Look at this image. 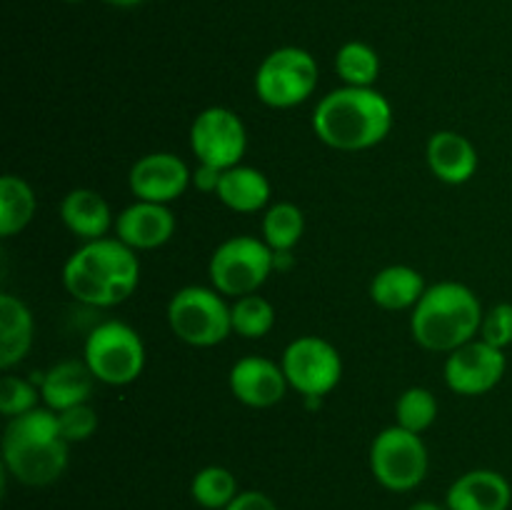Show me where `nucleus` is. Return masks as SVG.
I'll return each mask as SVG.
<instances>
[{
    "label": "nucleus",
    "mask_w": 512,
    "mask_h": 510,
    "mask_svg": "<svg viewBox=\"0 0 512 510\" xmlns=\"http://www.w3.org/2000/svg\"><path fill=\"white\" fill-rule=\"evenodd\" d=\"M168 323L175 338L193 348H213L233 333L230 305L223 293L203 285L180 288L168 303Z\"/></svg>",
    "instance_id": "5"
},
{
    "label": "nucleus",
    "mask_w": 512,
    "mask_h": 510,
    "mask_svg": "<svg viewBox=\"0 0 512 510\" xmlns=\"http://www.w3.org/2000/svg\"><path fill=\"white\" fill-rule=\"evenodd\" d=\"M245 148H248V133L238 115L223 105H213L195 115L190 125V150L200 165L228 170L240 165Z\"/></svg>",
    "instance_id": "11"
},
{
    "label": "nucleus",
    "mask_w": 512,
    "mask_h": 510,
    "mask_svg": "<svg viewBox=\"0 0 512 510\" xmlns=\"http://www.w3.org/2000/svg\"><path fill=\"white\" fill-rule=\"evenodd\" d=\"M65 3H80V0H65Z\"/></svg>",
    "instance_id": "36"
},
{
    "label": "nucleus",
    "mask_w": 512,
    "mask_h": 510,
    "mask_svg": "<svg viewBox=\"0 0 512 510\" xmlns=\"http://www.w3.org/2000/svg\"><path fill=\"white\" fill-rule=\"evenodd\" d=\"M305 233V215L295 203H275L263 215V240L273 253H290Z\"/></svg>",
    "instance_id": "24"
},
{
    "label": "nucleus",
    "mask_w": 512,
    "mask_h": 510,
    "mask_svg": "<svg viewBox=\"0 0 512 510\" xmlns=\"http://www.w3.org/2000/svg\"><path fill=\"white\" fill-rule=\"evenodd\" d=\"M60 220L75 238L88 243V240L105 238L113 215L103 195L90 188H75L60 203Z\"/></svg>",
    "instance_id": "19"
},
{
    "label": "nucleus",
    "mask_w": 512,
    "mask_h": 510,
    "mask_svg": "<svg viewBox=\"0 0 512 510\" xmlns=\"http://www.w3.org/2000/svg\"><path fill=\"white\" fill-rule=\"evenodd\" d=\"M425 155L435 178L448 185H463L478 173V150L455 130H438L430 135Z\"/></svg>",
    "instance_id": "17"
},
{
    "label": "nucleus",
    "mask_w": 512,
    "mask_h": 510,
    "mask_svg": "<svg viewBox=\"0 0 512 510\" xmlns=\"http://www.w3.org/2000/svg\"><path fill=\"white\" fill-rule=\"evenodd\" d=\"M408 510H445V508H440V505L433 503V500H420V503L410 505Z\"/></svg>",
    "instance_id": "34"
},
{
    "label": "nucleus",
    "mask_w": 512,
    "mask_h": 510,
    "mask_svg": "<svg viewBox=\"0 0 512 510\" xmlns=\"http://www.w3.org/2000/svg\"><path fill=\"white\" fill-rule=\"evenodd\" d=\"M280 365L290 388L305 398H323L343 378V358L338 348L318 335H303L288 343Z\"/></svg>",
    "instance_id": "10"
},
{
    "label": "nucleus",
    "mask_w": 512,
    "mask_h": 510,
    "mask_svg": "<svg viewBox=\"0 0 512 510\" xmlns=\"http://www.w3.org/2000/svg\"><path fill=\"white\" fill-rule=\"evenodd\" d=\"M318 88V63L313 55L295 45L265 55L255 73V95L268 108H295Z\"/></svg>",
    "instance_id": "8"
},
{
    "label": "nucleus",
    "mask_w": 512,
    "mask_h": 510,
    "mask_svg": "<svg viewBox=\"0 0 512 510\" xmlns=\"http://www.w3.org/2000/svg\"><path fill=\"white\" fill-rule=\"evenodd\" d=\"M238 480L223 465H208L198 470L190 483V495L200 508L225 510L235 498H238Z\"/></svg>",
    "instance_id": "25"
},
{
    "label": "nucleus",
    "mask_w": 512,
    "mask_h": 510,
    "mask_svg": "<svg viewBox=\"0 0 512 510\" xmlns=\"http://www.w3.org/2000/svg\"><path fill=\"white\" fill-rule=\"evenodd\" d=\"M508 360L500 348L485 340H470L445 360V383L458 395H485L503 380Z\"/></svg>",
    "instance_id": "12"
},
{
    "label": "nucleus",
    "mask_w": 512,
    "mask_h": 510,
    "mask_svg": "<svg viewBox=\"0 0 512 510\" xmlns=\"http://www.w3.org/2000/svg\"><path fill=\"white\" fill-rule=\"evenodd\" d=\"M58 428L68 443H83V440L93 438L98 430V413L90 403L73 405V408L58 413Z\"/></svg>",
    "instance_id": "30"
},
{
    "label": "nucleus",
    "mask_w": 512,
    "mask_h": 510,
    "mask_svg": "<svg viewBox=\"0 0 512 510\" xmlns=\"http://www.w3.org/2000/svg\"><path fill=\"white\" fill-rule=\"evenodd\" d=\"M512 503V488L498 470H470L460 475L445 495L448 510H508Z\"/></svg>",
    "instance_id": "16"
},
{
    "label": "nucleus",
    "mask_w": 512,
    "mask_h": 510,
    "mask_svg": "<svg viewBox=\"0 0 512 510\" xmlns=\"http://www.w3.org/2000/svg\"><path fill=\"white\" fill-rule=\"evenodd\" d=\"M220 175H223V170L210 168V165H198V170L193 173V185L198 190H203V193L215 195V190L220 185Z\"/></svg>",
    "instance_id": "33"
},
{
    "label": "nucleus",
    "mask_w": 512,
    "mask_h": 510,
    "mask_svg": "<svg viewBox=\"0 0 512 510\" xmlns=\"http://www.w3.org/2000/svg\"><path fill=\"white\" fill-rule=\"evenodd\" d=\"M175 233V215L168 205L138 203L128 205L115 220V235L133 250H155L168 243Z\"/></svg>",
    "instance_id": "15"
},
{
    "label": "nucleus",
    "mask_w": 512,
    "mask_h": 510,
    "mask_svg": "<svg viewBox=\"0 0 512 510\" xmlns=\"http://www.w3.org/2000/svg\"><path fill=\"white\" fill-rule=\"evenodd\" d=\"M83 360L105 385H130L143 375L145 343L138 330L120 320H105L90 330Z\"/></svg>",
    "instance_id": "6"
},
{
    "label": "nucleus",
    "mask_w": 512,
    "mask_h": 510,
    "mask_svg": "<svg viewBox=\"0 0 512 510\" xmlns=\"http://www.w3.org/2000/svg\"><path fill=\"white\" fill-rule=\"evenodd\" d=\"M193 183V173L188 165L173 153H150L143 155L138 163L130 168L128 185L130 193L138 200L148 203H173L188 190Z\"/></svg>",
    "instance_id": "13"
},
{
    "label": "nucleus",
    "mask_w": 512,
    "mask_h": 510,
    "mask_svg": "<svg viewBox=\"0 0 512 510\" xmlns=\"http://www.w3.org/2000/svg\"><path fill=\"white\" fill-rule=\"evenodd\" d=\"M370 470L385 490L408 493L428 475V448L418 433L390 425L370 445Z\"/></svg>",
    "instance_id": "9"
},
{
    "label": "nucleus",
    "mask_w": 512,
    "mask_h": 510,
    "mask_svg": "<svg viewBox=\"0 0 512 510\" xmlns=\"http://www.w3.org/2000/svg\"><path fill=\"white\" fill-rule=\"evenodd\" d=\"M425 280L410 265H388L370 283V298L383 310L415 308L425 293Z\"/></svg>",
    "instance_id": "22"
},
{
    "label": "nucleus",
    "mask_w": 512,
    "mask_h": 510,
    "mask_svg": "<svg viewBox=\"0 0 512 510\" xmlns=\"http://www.w3.org/2000/svg\"><path fill=\"white\" fill-rule=\"evenodd\" d=\"M480 340L505 350L512 345V303H498L485 313L480 325Z\"/></svg>",
    "instance_id": "31"
},
{
    "label": "nucleus",
    "mask_w": 512,
    "mask_h": 510,
    "mask_svg": "<svg viewBox=\"0 0 512 510\" xmlns=\"http://www.w3.org/2000/svg\"><path fill=\"white\" fill-rule=\"evenodd\" d=\"M138 283V255L118 238L88 240L63 265L65 290L93 308L120 305L135 293Z\"/></svg>",
    "instance_id": "1"
},
{
    "label": "nucleus",
    "mask_w": 512,
    "mask_h": 510,
    "mask_svg": "<svg viewBox=\"0 0 512 510\" xmlns=\"http://www.w3.org/2000/svg\"><path fill=\"white\" fill-rule=\"evenodd\" d=\"M483 305L478 295L463 283L445 280L430 285L410 315V333L415 343L433 353H453L475 340L483 325Z\"/></svg>",
    "instance_id": "4"
},
{
    "label": "nucleus",
    "mask_w": 512,
    "mask_h": 510,
    "mask_svg": "<svg viewBox=\"0 0 512 510\" xmlns=\"http://www.w3.org/2000/svg\"><path fill=\"white\" fill-rule=\"evenodd\" d=\"M230 393L248 408H273L285 398L288 378L283 365L263 358V355H248L240 358L230 368Z\"/></svg>",
    "instance_id": "14"
},
{
    "label": "nucleus",
    "mask_w": 512,
    "mask_h": 510,
    "mask_svg": "<svg viewBox=\"0 0 512 510\" xmlns=\"http://www.w3.org/2000/svg\"><path fill=\"white\" fill-rule=\"evenodd\" d=\"M230 318H233V333L248 340H258L273 330L275 308L263 295H243L230 308Z\"/></svg>",
    "instance_id": "27"
},
{
    "label": "nucleus",
    "mask_w": 512,
    "mask_h": 510,
    "mask_svg": "<svg viewBox=\"0 0 512 510\" xmlns=\"http://www.w3.org/2000/svg\"><path fill=\"white\" fill-rule=\"evenodd\" d=\"M393 128V105L375 88H345L325 95L313 113V130L325 145L358 153L383 143Z\"/></svg>",
    "instance_id": "2"
},
{
    "label": "nucleus",
    "mask_w": 512,
    "mask_h": 510,
    "mask_svg": "<svg viewBox=\"0 0 512 510\" xmlns=\"http://www.w3.org/2000/svg\"><path fill=\"white\" fill-rule=\"evenodd\" d=\"M335 70L345 85L353 88H373L380 75V55L368 43L350 40L335 55Z\"/></svg>",
    "instance_id": "26"
},
{
    "label": "nucleus",
    "mask_w": 512,
    "mask_h": 510,
    "mask_svg": "<svg viewBox=\"0 0 512 510\" xmlns=\"http://www.w3.org/2000/svg\"><path fill=\"white\" fill-rule=\"evenodd\" d=\"M438 418V400L428 388H408L395 403V420L410 433H423Z\"/></svg>",
    "instance_id": "28"
},
{
    "label": "nucleus",
    "mask_w": 512,
    "mask_h": 510,
    "mask_svg": "<svg viewBox=\"0 0 512 510\" xmlns=\"http://www.w3.org/2000/svg\"><path fill=\"white\" fill-rule=\"evenodd\" d=\"M215 195L225 208L235 213H258L270 200V180L258 168L235 165V168L223 170Z\"/></svg>",
    "instance_id": "20"
},
{
    "label": "nucleus",
    "mask_w": 512,
    "mask_h": 510,
    "mask_svg": "<svg viewBox=\"0 0 512 510\" xmlns=\"http://www.w3.org/2000/svg\"><path fill=\"white\" fill-rule=\"evenodd\" d=\"M225 510H278V505L260 490H243Z\"/></svg>",
    "instance_id": "32"
},
{
    "label": "nucleus",
    "mask_w": 512,
    "mask_h": 510,
    "mask_svg": "<svg viewBox=\"0 0 512 510\" xmlns=\"http://www.w3.org/2000/svg\"><path fill=\"white\" fill-rule=\"evenodd\" d=\"M33 345V315L15 295H0V368L10 370Z\"/></svg>",
    "instance_id": "21"
},
{
    "label": "nucleus",
    "mask_w": 512,
    "mask_h": 510,
    "mask_svg": "<svg viewBox=\"0 0 512 510\" xmlns=\"http://www.w3.org/2000/svg\"><path fill=\"white\" fill-rule=\"evenodd\" d=\"M38 390L28 383L25 378H15V375H5L0 380V413L5 418H18V415L28 413V410L38 408Z\"/></svg>",
    "instance_id": "29"
},
{
    "label": "nucleus",
    "mask_w": 512,
    "mask_h": 510,
    "mask_svg": "<svg viewBox=\"0 0 512 510\" xmlns=\"http://www.w3.org/2000/svg\"><path fill=\"white\" fill-rule=\"evenodd\" d=\"M275 268V253L265 240L235 235L223 240L210 258V283L218 293L243 298L258 293Z\"/></svg>",
    "instance_id": "7"
},
{
    "label": "nucleus",
    "mask_w": 512,
    "mask_h": 510,
    "mask_svg": "<svg viewBox=\"0 0 512 510\" xmlns=\"http://www.w3.org/2000/svg\"><path fill=\"white\" fill-rule=\"evenodd\" d=\"M95 375L85 365V360H63L55 363L48 373L40 375V398L45 408L68 410L73 405L88 403L93 395Z\"/></svg>",
    "instance_id": "18"
},
{
    "label": "nucleus",
    "mask_w": 512,
    "mask_h": 510,
    "mask_svg": "<svg viewBox=\"0 0 512 510\" xmlns=\"http://www.w3.org/2000/svg\"><path fill=\"white\" fill-rule=\"evenodd\" d=\"M105 3L115 5V8H135V5L145 3V0H105Z\"/></svg>",
    "instance_id": "35"
},
{
    "label": "nucleus",
    "mask_w": 512,
    "mask_h": 510,
    "mask_svg": "<svg viewBox=\"0 0 512 510\" xmlns=\"http://www.w3.org/2000/svg\"><path fill=\"white\" fill-rule=\"evenodd\" d=\"M35 193L18 175L0 178V235H18L35 215Z\"/></svg>",
    "instance_id": "23"
},
{
    "label": "nucleus",
    "mask_w": 512,
    "mask_h": 510,
    "mask_svg": "<svg viewBox=\"0 0 512 510\" xmlns=\"http://www.w3.org/2000/svg\"><path fill=\"white\" fill-rule=\"evenodd\" d=\"M70 443L60 435L58 413L33 408L10 418L3 433V463L18 483L43 488L68 468Z\"/></svg>",
    "instance_id": "3"
}]
</instances>
